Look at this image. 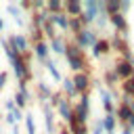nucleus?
<instances>
[{
    "mask_svg": "<svg viewBox=\"0 0 134 134\" xmlns=\"http://www.w3.org/2000/svg\"><path fill=\"white\" fill-rule=\"evenodd\" d=\"M96 40H98V34H96L94 29H90V27H84L80 34L73 36V44H77L82 50H84V48H92Z\"/></svg>",
    "mask_w": 134,
    "mask_h": 134,
    "instance_id": "f257e3e1",
    "label": "nucleus"
},
{
    "mask_svg": "<svg viewBox=\"0 0 134 134\" xmlns=\"http://www.w3.org/2000/svg\"><path fill=\"white\" fill-rule=\"evenodd\" d=\"M6 42H8V46H10L17 54H25V52H29V48H31V44H29V40H27L25 34H10V38H6Z\"/></svg>",
    "mask_w": 134,
    "mask_h": 134,
    "instance_id": "f03ea898",
    "label": "nucleus"
},
{
    "mask_svg": "<svg viewBox=\"0 0 134 134\" xmlns=\"http://www.w3.org/2000/svg\"><path fill=\"white\" fill-rule=\"evenodd\" d=\"M71 82H73V86H75V92H77V94L88 92V90H90V86H92V77H90L86 71H82V73H73Z\"/></svg>",
    "mask_w": 134,
    "mask_h": 134,
    "instance_id": "7ed1b4c3",
    "label": "nucleus"
},
{
    "mask_svg": "<svg viewBox=\"0 0 134 134\" xmlns=\"http://www.w3.org/2000/svg\"><path fill=\"white\" fill-rule=\"evenodd\" d=\"M111 69H113V73L117 75V80H121V82H124V80L132 77L134 65H130V63H126V61H121V59H119V61H117V63H115V65H113Z\"/></svg>",
    "mask_w": 134,
    "mask_h": 134,
    "instance_id": "20e7f679",
    "label": "nucleus"
},
{
    "mask_svg": "<svg viewBox=\"0 0 134 134\" xmlns=\"http://www.w3.org/2000/svg\"><path fill=\"white\" fill-rule=\"evenodd\" d=\"M42 113H44V130H46V134H57L54 113H52V109H50L48 103H42Z\"/></svg>",
    "mask_w": 134,
    "mask_h": 134,
    "instance_id": "39448f33",
    "label": "nucleus"
},
{
    "mask_svg": "<svg viewBox=\"0 0 134 134\" xmlns=\"http://www.w3.org/2000/svg\"><path fill=\"white\" fill-rule=\"evenodd\" d=\"M4 10L13 17V21H15V25H17V27H23V25H25V15H23V10L19 8V4H17V2H8Z\"/></svg>",
    "mask_w": 134,
    "mask_h": 134,
    "instance_id": "423d86ee",
    "label": "nucleus"
},
{
    "mask_svg": "<svg viewBox=\"0 0 134 134\" xmlns=\"http://www.w3.org/2000/svg\"><path fill=\"white\" fill-rule=\"evenodd\" d=\"M57 113H59V117H61L65 124H69V121L73 119V105H71V100L63 98V100L57 105Z\"/></svg>",
    "mask_w": 134,
    "mask_h": 134,
    "instance_id": "0eeeda50",
    "label": "nucleus"
},
{
    "mask_svg": "<svg viewBox=\"0 0 134 134\" xmlns=\"http://www.w3.org/2000/svg\"><path fill=\"white\" fill-rule=\"evenodd\" d=\"M109 23L115 27V34H128L130 31V25H128V19L124 17V15H111L109 17Z\"/></svg>",
    "mask_w": 134,
    "mask_h": 134,
    "instance_id": "6e6552de",
    "label": "nucleus"
},
{
    "mask_svg": "<svg viewBox=\"0 0 134 134\" xmlns=\"http://www.w3.org/2000/svg\"><path fill=\"white\" fill-rule=\"evenodd\" d=\"M65 46H67V38L63 34H57L52 40H48V50H52L54 54H65Z\"/></svg>",
    "mask_w": 134,
    "mask_h": 134,
    "instance_id": "1a4fd4ad",
    "label": "nucleus"
},
{
    "mask_svg": "<svg viewBox=\"0 0 134 134\" xmlns=\"http://www.w3.org/2000/svg\"><path fill=\"white\" fill-rule=\"evenodd\" d=\"M90 50H92V59H100V57L109 54V50H111V46H109V40H107V38H98Z\"/></svg>",
    "mask_w": 134,
    "mask_h": 134,
    "instance_id": "9d476101",
    "label": "nucleus"
},
{
    "mask_svg": "<svg viewBox=\"0 0 134 134\" xmlns=\"http://www.w3.org/2000/svg\"><path fill=\"white\" fill-rule=\"evenodd\" d=\"M109 40V46H111V50H117L119 54L126 50V48H130V44H128V40L121 36V34H113L111 38H107Z\"/></svg>",
    "mask_w": 134,
    "mask_h": 134,
    "instance_id": "9b49d317",
    "label": "nucleus"
},
{
    "mask_svg": "<svg viewBox=\"0 0 134 134\" xmlns=\"http://www.w3.org/2000/svg\"><path fill=\"white\" fill-rule=\"evenodd\" d=\"M61 92H63V96L67 98V100H75L80 94L75 92V86H73V82H71V77H63L61 80Z\"/></svg>",
    "mask_w": 134,
    "mask_h": 134,
    "instance_id": "f8f14e48",
    "label": "nucleus"
},
{
    "mask_svg": "<svg viewBox=\"0 0 134 134\" xmlns=\"http://www.w3.org/2000/svg\"><path fill=\"white\" fill-rule=\"evenodd\" d=\"M34 57H36L40 63H44L46 59H50V50H48V42H46V40L34 44Z\"/></svg>",
    "mask_w": 134,
    "mask_h": 134,
    "instance_id": "ddd939ff",
    "label": "nucleus"
},
{
    "mask_svg": "<svg viewBox=\"0 0 134 134\" xmlns=\"http://www.w3.org/2000/svg\"><path fill=\"white\" fill-rule=\"evenodd\" d=\"M63 13L67 17H80L82 15V2L80 0H67V2H63Z\"/></svg>",
    "mask_w": 134,
    "mask_h": 134,
    "instance_id": "4468645a",
    "label": "nucleus"
},
{
    "mask_svg": "<svg viewBox=\"0 0 134 134\" xmlns=\"http://www.w3.org/2000/svg\"><path fill=\"white\" fill-rule=\"evenodd\" d=\"M50 94H52V88L46 84V82H38L36 84V98L40 100V103H48V98H50Z\"/></svg>",
    "mask_w": 134,
    "mask_h": 134,
    "instance_id": "2eb2a0df",
    "label": "nucleus"
},
{
    "mask_svg": "<svg viewBox=\"0 0 134 134\" xmlns=\"http://www.w3.org/2000/svg\"><path fill=\"white\" fill-rule=\"evenodd\" d=\"M67 65H69V69H71L73 73H82V71L88 69V63H86V57H84V54H82V57L67 59Z\"/></svg>",
    "mask_w": 134,
    "mask_h": 134,
    "instance_id": "dca6fc26",
    "label": "nucleus"
},
{
    "mask_svg": "<svg viewBox=\"0 0 134 134\" xmlns=\"http://www.w3.org/2000/svg\"><path fill=\"white\" fill-rule=\"evenodd\" d=\"M48 21L54 25V29L67 31V21H69V17H67L65 13H57V15H50V17H48Z\"/></svg>",
    "mask_w": 134,
    "mask_h": 134,
    "instance_id": "f3484780",
    "label": "nucleus"
},
{
    "mask_svg": "<svg viewBox=\"0 0 134 134\" xmlns=\"http://www.w3.org/2000/svg\"><path fill=\"white\" fill-rule=\"evenodd\" d=\"M117 82H119V80H117V75L113 73V69H111V67L103 71V86H105V88H107L109 92H111V90H115Z\"/></svg>",
    "mask_w": 134,
    "mask_h": 134,
    "instance_id": "a211bd4d",
    "label": "nucleus"
},
{
    "mask_svg": "<svg viewBox=\"0 0 134 134\" xmlns=\"http://www.w3.org/2000/svg\"><path fill=\"white\" fill-rule=\"evenodd\" d=\"M42 65L46 67V71L50 73V77H52L54 82H61V80H63V73L59 71V67H57V63H54L52 59H46V61H44Z\"/></svg>",
    "mask_w": 134,
    "mask_h": 134,
    "instance_id": "6ab92c4d",
    "label": "nucleus"
},
{
    "mask_svg": "<svg viewBox=\"0 0 134 134\" xmlns=\"http://www.w3.org/2000/svg\"><path fill=\"white\" fill-rule=\"evenodd\" d=\"M115 119L117 121H121V124H126L128 121V117L132 115V109H130V105H115Z\"/></svg>",
    "mask_w": 134,
    "mask_h": 134,
    "instance_id": "aec40b11",
    "label": "nucleus"
},
{
    "mask_svg": "<svg viewBox=\"0 0 134 134\" xmlns=\"http://www.w3.org/2000/svg\"><path fill=\"white\" fill-rule=\"evenodd\" d=\"M48 17H50V15H48V13H46V8H44V10H40V13H34V17H31V21H29V23H31L36 29H42V27H44V23L48 21Z\"/></svg>",
    "mask_w": 134,
    "mask_h": 134,
    "instance_id": "412c9836",
    "label": "nucleus"
},
{
    "mask_svg": "<svg viewBox=\"0 0 134 134\" xmlns=\"http://www.w3.org/2000/svg\"><path fill=\"white\" fill-rule=\"evenodd\" d=\"M100 121H103V130H105V134H115V128H117V119H115V115H105V117H100Z\"/></svg>",
    "mask_w": 134,
    "mask_h": 134,
    "instance_id": "4be33fe9",
    "label": "nucleus"
},
{
    "mask_svg": "<svg viewBox=\"0 0 134 134\" xmlns=\"http://www.w3.org/2000/svg\"><path fill=\"white\" fill-rule=\"evenodd\" d=\"M82 54H84V50L77 44L67 42V46H65V59H73V57H82Z\"/></svg>",
    "mask_w": 134,
    "mask_h": 134,
    "instance_id": "5701e85b",
    "label": "nucleus"
},
{
    "mask_svg": "<svg viewBox=\"0 0 134 134\" xmlns=\"http://www.w3.org/2000/svg\"><path fill=\"white\" fill-rule=\"evenodd\" d=\"M88 117H90V113H88V111H84V109L75 103V105H73V119H75L77 124H86V121H88Z\"/></svg>",
    "mask_w": 134,
    "mask_h": 134,
    "instance_id": "b1692460",
    "label": "nucleus"
},
{
    "mask_svg": "<svg viewBox=\"0 0 134 134\" xmlns=\"http://www.w3.org/2000/svg\"><path fill=\"white\" fill-rule=\"evenodd\" d=\"M82 29H84L82 21H80L77 17H69V21H67V31H71V34L75 36V34H80Z\"/></svg>",
    "mask_w": 134,
    "mask_h": 134,
    "instance_id": "393cba45",
    "label": "nucleus"
},
{
    "mask_svg": "<svg viewBox=\"0 0 134 134\" xmlns=\"http://www.w3.org/2000/svg\"><path fill=\"white\" fill-rule=\"evenodd\" d=\"M46 13H48V15L63 13V2H61V0H48V2H46Z\"/></svg>",
    "mask_w": 134,
    "mask_h": 134,
    "instance_id": "a878e982",
    "label": "nucleus"
},
{
    "mask_svg": "<svg viewBox=\"0 0 134 134\" xmlns=\"http://www.w3.org/2000/svg\"><path fill=\"white\" fill-rule=\"evenodd\" d=\"M119 13V0H105V15H117Z\"/></svg>",
    "mask_w": 134,
    "mask_h": 134,
    "instance_id": "bb28decb",
    "label": "nucleus"
},
{
    "mask_svg": "<svg viewBox=\"0 0 134 134\" xmlns=\"http://www.w3.org/2000/svg\"><path fill=\"white\" fill-rule=\"evenodd\" d=\"M23 121H25V130H27V134H38V130H36V121H34V115H31V113H23Z\"/></svg>",
    "mask_w": 134,
    "mask_h": 134,
    "instance_id": "cd10ccee",
    "label": "nucleus"
},
{
    "mask_svg": "<svg viewBox=\"0 0 134 134\" xmlns=\"http://www.w3.org/2000/svg\"><path fill=\"white\" fill-rule=\"evenodd\" d=\"M121 94H128L134 98V77H128L121 82Z\"/></svg>",
    "mask_w": 134,
    "mask_h": 134,
    "instance_id": "c85d7f7f",
    "label": "nucleus"
},
{
    "mask_svg": "<svg viewBox=\"0 0 134 134\" xmlns=\"http://www.w3.org/2000/svg\"><path fill=\"white\" fill-rule=\"evenodd\" d=\"M40 31H42V36H44V38H48V40H52V38L57 36V29H54V25H52L50 21H46V23H44V27H42Z\"/></svg>",
    "mask_w": 134,
    "mask_h": 134,
    "instance_id": "c756f323",
    "label": "nucleus"
},
{
    "mask_svg": "<svg viewBox=\"0 0 134 134\" xmlns=\"http://www.w3.org/2000/svg\"><path fill=\"white\" fill-rule=\"evenodd\" d=\"M77 105H80L84 111H88V113H90V94H88V92L80 94V96H77Z\"/></svg>",
    "mask_w": 134,
    "mask_h": 134,
    "instance_id": "7c9ffc66",
    "label": "nucleus"
},
{
    "mask_svg": "<svg viewBox=\"0 0 134 134\" xmlns=\"http://www.w3.org/2000/svg\"><path fill=\"white\" fill-rule=\"evenodd\" d=\"M13 103H15V107H17V109H21V111H23V109H25V105H27V98H25L21 92H15Z\"/></svg>",
    "mask_w": 134,
    "mask_h": 134,
    "instance_id": "2f4dec72",
    "label": "nucleus"
},
{
    "mask_svg": "<svg viewBox=\"0 0 134 134\" xmlns=\"http://www.w3.org/2000/svg\"><path fill=\"white\" fill-rule=\"evenodd\" d=\"M88 134H105V130H103V121H100V117L92 121V126L88 128Z\"/></svg>",
    "mask_w": 134,
    "mask_h": 134,
    "instance_id": "473e14b6",
    "label": "nucleus"
},
{
    "mask_svg": "<svg viewBox=\"0 0 134 134\" xmlns=\"http://www.w3.org/2000/svg\"><path fill=\"white\" fill-rule=\"evenodd\" d=\"M94 25H96L98 29H105V27L109 25V17H107V15H98L96 21H94Z\"/></svg>",
    "mask_w": 134,
    "mask_h": 134,
    "instance_id": "72a5a7b5",
    "label": "nucleus"
},
{
    "mask_svg": "<svg viewBox=\"0 0 134 134\" xmlns=\"http://www.w3.org/2000/svg\"><path fill=\"white\" fill-rule=\"evenodd\" d=\"M46 8V2L44 0H34L31 2V13H40V10H44Z\"/></svg>",
    "mask_w": 134,
    "mask_h": 134,
    "instance_id": "f704fd0d",
    "label": "nucleus"
},
{
    "mask_svg": "<svg viewBox=\"0 0 134 134\" xmlns=\"http://www.w3.org/2000/svg\"><path fill=\"white\" fill-rule=\"evenodd\" d=\"M130 8H132V4H130L128 0H119V15H124V17H126V13H128Z\"/></svg>",
    "mask_w": 134,
    "mask_h": 134,
    "instance_id": "c9c22d12",
    "label": "nucleus"
},
{
    "mask_svg": "<svg viewBox=\"0 0 134 134\" xmlns=\"http://www.w3.org/2000/svg\"><path fill=\"white\" fill-rule=\"evenodd\" d=\"M10 117H13V119H15V124H19V119H23V111H21V109H17V107H15V109H13V111H10Z\"/></svg>",
    "mask_w": 134,
    "mask_h": 134,
    "instance_id": "e433bc0d",
    "label": "nucleus"
},
{
    "mask_svg": "<svg viewBox=\"0 0 134 134\" xmlns=\"http://www.w3.org/2000/svg\"><path fill=\"white\" fill-rule=\"evenodd\" d=\"M6 82H8V71H0V90L6 86Z\"/></svg>",
    "mask_w": 134,
    "mask_h": 134,
    "instance_id": "4c0bfd02",
    "label": "nucleus"
},
{
    "mask_svg": "<svg viewBox=\"0 0 134 134\" xmlns=\"http://www.w3.org/2000/svg\"><path fill=\"white\" fill-rule=\"evenodd\" d=\"M19 8H21V10H31V2H29V0H21V2H19Z\"/></svg>",
    "mask_w": 134,
    "mask_h": 134,
    "instance_id": "58836bf2",
    "label": "nucleus"
},
{
    "mask_svg": "<svg viewBox=\"0 0 134 134\" xmlns=\"http://www.w3.org/2000/svg\"><path fill=\"white\" fill-rule=\"evenodd\" d=\"M4 109H6V113H10V111L15 109V103H13V98H6V100H4Z\"/></svg>",
    "mask_w": 134,
    "mask_h": 134,
    "instance_id": "ea45409f",
    "label": "nucleus"
},
{
    "mask_svg": "<svg viewBox=\"0 0 134 134\" xmlns=\"http://www.w3.org/2000/svg\"><path fill=\"white\" fill-rule=\"evenodd\" d=\"M124 126H126V128H130V130H132V132H134V113H132V115H130V117H128V121H126V124H124Z\"/></svg>",
    "mask_w": 134,
    "mask_h": 134,
    "instance_id": "a19ab883",
    "label": "nucleus"
},
{
    "mask_svg": "<svg viewBox=\"0 0 134 134\" xmlns=\"http://www.w3.org/2000/svg\"><path fill=\"white\" fill-rule=\"evenodd\" d=\"M13 134H21V130H19V124H15V126H13Z\"/></svg>",
    "mask_w": 134,
    "mask_h": 134,
    "instance_id": "79ce46f5",
    "label": "nucleus"
},
{
    "mask_svg": "<svg viewBox=\"0 0 134 134\" xmlns=\"http://www.w3.org/2000/svg\"><path fill=\"white\" fill-rule=\"evenodd\" d=\"M121 134H134V132H132L130 128H126V126H124V128H121Z\"/></svg>",
    "mask_w": 134,
    "mask_h": 134,
    "instance_id": "37998d69",
    "label": "nucleus"
},
{
    "mask_svg": "<svg viewBox=\"0 0 134 134\" xmlns=\"http://www.w3.org/2000/svg\"><path fill=\"white\" fill-rule=\"evenodd\" d=\"M57 134H69V132H67V128L63 126V128H59V130H57Z\"/></svg>",
    "mask_w": 134,
    "mask_h": 134,
    "instance_id": "c03bdc74",
    "label": "nucleus"
},
{
    "mask_svg": "<svg viewBox=\"0 0 134 134\" xmlns=\"http://www.w3.org/2000/svg\"><path fill=\"white\" fill-rule=\"evenodd\" d=\"M4 25H6V23H4V19H2V17H0V34H2V31H4Z\"/></svg>",
    "mask_w": 134,
    "mask_h": 134,
    "instance_id": "a18cd8bd",
    "label": "nucleus"
},
{
    "mask_svg": "<svg viewBox=\"0 0 134 134\" xmlns=\"http://www.w3.org/2000/svg\"><path fill=\"white\" fill-rule=\"evenodd\" d=\"M130 109H132V113H134V100H132V105H130Z\"/></svg>",
    "mask_w": 134,
    "mask_h": 134,
    "instance_id": "49530a36",
    "label": "nucleus"
}]
</instances>
